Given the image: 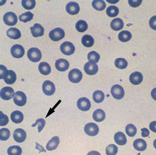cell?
<instances>
[{
  "mask_svg": "<svg viewBox=\"0 0 156 155\" xmlns=\"http://www.w3.org/2000/svg\"><path fill=\"white\" fill-rule=\"evenodd\" d=\"M141 0H136V1H134V0H129V4L132 7H138V6H139L141 4Z\"/></svg>",
  "mask_w": 156,
  "mask_h": 155,
  "instance_id": "cell-46",
  "label": "cell"
},
{
  "mask_svg": "<svg viewBox=\"0 0 156 155\" xmlns=\"http://www.w3.org/2000/svg\"><path fill=\"white\" fill-rule=\"evenodd\" d=\"M60 144V139L58 137L55 136L52 138L46 145V149L48 151L55 150Z\"/></svg>",
  "mask_w": 156,
  "mask_h": 155,
  "instance_id": "cell-21",
  "label": "cell"
},
{
  "mask_svg": "<svg viewBox=\"0 0 156 155\" xmlns=\"http://www.w3.org/2000/svg\"><path fill=\"white\" fill-rule=\"evenodd\" d=\"M105 95L104 93L100 90L95 91L93 94V100L95 103H101L105 100Z\"/></svg>",
  "mask_w": 156,
  "mask_h": 155,
  "instance_id": "cell-31",
  "label": "cell"
},
{
  "mask_svg": "<svg viewBox=\"0 0 156 155\" xmlns=\"http://www.w3.org/2000/svg\"><path fill=\"white\" fill-rule=\"evenodd\" d=\"M56 68L60 72H65L68 70L69 67V63L67 60L59 59L55 63Z\"/></svg>",
  "mask_w": 156,
  "mask_h": 155,
  "instance_id": "cell-17",
  "label": "cell"
},
{
  "mask_svg": "<svg viewBox=\"0 0 156 155\" xmlns=\"http://www.w3.org/2000/svg\"><path fill=\"white\" fill-rule=\"evenodd\" d=\"M123 22L120 18H115L112 21L110 26L115 31H119L123 28Z\"/></svg>",
  "mask_w": 156,
  "mask_h": 155,
  "instance_id": "cell-26",
  "label": "cell"
},
{
  "mask_svg": "<svg viewBox=\"0 0 156 155\" xmlns=\"http://www.w3.org/2000/svg\"><path fill=\"white\" fill-rule=\"evenodd\" d=\"M154 146L155 147V149H156V139L154 141Z\"/></svg>",
  "mask_w": 156,
  "mask_h": 155,
  "instance_id": "cell-53",
  "label": "cell"
},
{
  "mask_svg": "<svg viewBox=\"0 0 156 155\" xmlns=\"http://www.w3.org/2000/svg\"><path fill=\"white\" fill-rule=\"evenodd\" d=\"M3 21L7 26H13L17 22V17L14 12H6L3 16Z\"/></svg>",
  "mask_w": 156,
  "mask_h": 155,
  "instance_id": "cell-8",
  "label": "cell"
},
{
  "mask_svg": "<svg viewBox=\"0 0 156 155\" xmlns=\"http://www.w3.org/2000/svg\"><path fill=\"white\" fill-rule=\"evenodd\" d=\"M49 36L51 40L54 42L60 41L65 37V31L60 28H56L50 31Z\"/></svg>",
  "mask_w": 156,
  "mask_h": 155,
  "instance_id": "cell-2",
  "label": "cell"
},
{
  "mask_svg": "<svg viewBox=\"0 0 156 155\" xmlns=\"http://www.w3.org/2000/svg\"><path fill=\"white\" fill-rule=\"evenodd\" d=\"M14 139L18 143H22L27 139V133L21 128H17L14 132Z\"/></svg>",
  "mask_w": 156,
  "mask_h": 155,
  "instance_id": "cell-14",
  "label": "cell"
},
{
  "mask_svg": "<svg viewBox=\"0 0 156 155\" xmlns=\"http://www.w3.org/2000/svg\"><path fill=\"white\" fill-rule=\"evenodd\" d=\"M8 70L6 67L0 64V79H5L8 74Z\"/></svg>",
  "mask_w": 156,
  "mask_h": 155,
  "instance_id": "cell-44",
  "label": "cell"
},
{
  "mask_svg": "<svg viewBox=\"0 0 156 155\" xmlns=\"http://www.w3.org/2000/svg\"><path fill=\"white\" fill-rule=\"evenodd\" d=\"M76 28L77 31L80 32V33H83V32L86 31L88 29V24L86 21L83 20H80L77 21L76 24Z\"/></svg>",
  "mask_w": 156,
  "mask_h": 155,
  "instance_id": "cell-33",
  "label": "cell"
},
{
  "mask_svg": "<svg viewBox=\"0 0 156 155\" xmlns=\"http://www.w3.org/2000/svg\"><path fill=\"white\" fill-rule=\"evenodd\" d=\"M150 135V132L146 128H144L141 129V135L143 137H147Z\"/></svg>",
  "mask_w": 156,
  "mask_h": 155,
  "instance_id": "cell-47",
  "label": "cell"
},
{
  "mask_svg": "<svg viewBox=\"0 0 156 155\" xmlns=\"http://www.w3.org/2000/svg\"><path fill=\"white\" fill-rule=\"evenodd\" d=\"M60 50L63 54L70 56L74 53L75 47L73 43L70 42H64L61 45Z\"/></svg>",
  "mask_w": 156,
  "mask_h": 155,
  "instance_id": "cell-5",
  "label": "cell"
},
{
  "mask_svg": "<svg viewBox=\"0 0 156 155\" xmlns=\"http://www.w3.org/2000/svg\"><path fill=\"white\" fill-rule=\"evenodd\" d=\"M92 6L94 9L98 11H102L105 9L106 5L105 2L102 0H94L92 2Z\"/></svg>",
  "mask_w": 156,
  "mask_h": 155,
  "instance_id": "cell-30",
  "label": "cell"
},
{
  "mask_svg": "<svg viewBox=\"0 0 156 155\" xmlns=\"http://www.w3.org/2000/svg\"><path fill=\"white\" fill-rule=\"evenodd\" d=\"M6 35L11 39L17 40L21 36V31L16 28H11L6 31Z\"/></svg>",
  "mask_w": 156,
  "mask_h": 155,
  "instance_id": "cell-20",
  "label": "cell"
},
{
  "mask_svg": "<svg viewBox=\"0 0 156 155\" xmlns=\"http://www.w3.org/2000/svg\"><path fill=\"white\" fill-rule=\"evenodd\" d=\"M37 125H38V132H41L43 130V128H44V126L45 125V120L42 118L38 119H37L35 123L31 125V126L35 127Z\"/></svg>",
  "mask_w": 156,
  "mask_h": 155,
  "instance_id": "cell-42",
  "label": "cell"
},
{
  "mask_svg": "<svg viewBox=\"0 0 156 155\" xmlns=\"http://www.w3.org/2000/svg\"><path fill=\"white\" fill-rule=\"evenodd\" d=\"M133 146L136 150L138 151H144L147 149V144L145 140L138 139L134 141Z\"/></svg>",
  "mask_w": 156,
  "mask_h": 155,
  "instance_id": "cell-19",
  "label": "cell"
},
{
  "mask_svg": "<svg viewBox=\"0 0 156 155\" xmlns=\"http://www.w3.org/2000/svg\"><path fill=\"white\" fill-rule=\"evenodd\" d=\"M12 56L15 58H21L25 53L24 48L19 44H16L13 46L10 49Z\"/></svg>",
  "mask_w": 156,
  "mask_h": 155,
  "instance_id": "cell-10",
  "label": "cell"
},
{
  "mask_svg": "<svg viewBox=\"0 0 156 155\" xmlns=\"http://www.w3.org/2000/svg\"><path fill=\"white\" fill-rule=\"evenodd\" d=\"M36 149L39 150V151L40 152H42V151L45 152V150L44 149V147L42 146H41L40 144H38L37 143H36Z\"/></svg>",
  "mask_w": 156,
  "mask_h": 155,
  "instance_id": "cell-49",
  "label": "cell"
},
{
  "mask_svg": "<svg viewBox=\"0 0 156 155\" xmlns=\"http://www.w3.org/2000/svg\"><path fill=\"white\" fill-rule=\"evenodd\" d=\"M119 13V9L115 6H110L106 10V14L110 17H115L118 15Z\"/></svg>",
  "mask_w": 156,
  "mask_h": 155,
  "instance_id": "cell-35",
  "label": "cell"
},
{
  "mask_svg": "<svg viewBox=\"0 0 156 155\" xmlns=\"http://www.w3.org/2000/svg\"><path fill=\"white\" fill-rule=\"evenodd\" d=\"M84 131L89 136H95L99 132V126L94 122L87 123L84 128Z\"/></svg>",
  "mask_w": 156,
  "mask_h": 155,
  "instance_id": "cell-6",
  "label": "cell"
},
{
  "mask_svg": "<svg viewBox=\"0 0 156 155\" xmlns=\"http://www.w3.org/2000/svg\"><path fill=\"white\" fill-rule=\"evenodd\" d=\"M88 60L90 62L98 63L100 60V55L95 51H91L88 54Z\"/></svg>",
  "mask_w": 156,
  "mask_h": 155,
  "instance_id": "cell-38",
  "label": "cell"
},
{
  "mask_svg": "<svg viewBox=\"0 0 156 155\" xmlns=\"http://www.w3.org/2000/svg\"><path fill=\"white\" fill-rule=\"evenodd\" d=\"M10 118L12 122H14V123L19 124L23 122L24 119V115L21 111H16L11 114Z\"/></svg>",
  "mask_w": 156,
  "mask_h": 155,
  "instance_id": "cell-23",
  "label": "cell"
},
{
  "mask_svg": "<svg viewBox=\"0 0 156 155\" xmlns=\"http://www.w3.org/2000/svg\"><path fill=\"white\" fill-rule=\"evenodd\" d=\"M126 132L129 137H134L137 133V129L133 124H129L126 127Z\"/></svg>",
  "mask_w": 156,
  "mask_h": 155,
  "instance_id": "cell-39",
  "label": "cell"
},
{
  "mask_svg": "<svg viewBox=\"0 0 156 155\" xmlns=\"http://www.w3.org/2000/svg\"><path fill=\"white\" fill-rule=\"evenodd\" d=\"M132 35L129 31H122L119 35V39L122 42H129L131 39Z\"/></svg>",
  "mask_w": 156,
  "mask_h": 155,
  "instance_id": "cell-29",
  "label": "cell"
},
{
  "mask_svg": "<svg viewBox=\"0 0 156 155\" xmlns=\"http://www.w3.org/2000/svg\"><path fill=\"white\" fill-rule=\"evenodd\" d=\"M7 153L9 155H21L22 154V149L19 146H12L9 147Z\"/></svg>",
  "mask_w": 156,
  "mask_h": 155,
  "instance_id": "cell-34",
  "label": "cell"
},
{
  "mask_svg": "<svg viewBox=\"0 0 156 155\" xmlns=\"http://www.w3.org/2000/svg\"><path fill=\"white\" fill-rule=\"evenodd\" d=\"M77 106L82 111H88L91 107V103L87 98L82 97L77 100Z\"/></svg>",
  "mask_w": 156,
  "mask_h": 155,
  "instance_id": "cell-13",
  "label": "cell"
},
{
  "mask_svg": "<svg viewBox=\"0 0 156 155\" xmlns=\"http://www.w3.org/2000/svg\"><path fill=\"white\" fill-rule=\"evenodd\" d=\"M87 155H101V154L98 152V151H92L89 152Z\"/></svg>",
  "mask_w": 156,
  "mask_h": 155,
  "instance_id": "cell-51",
  "label": "cell"
},
{
  "mask_svg": "<svg viewBox=\"0 0 156 155\" xmlns=\"http://www.w3.org/2000/svg\"><path fill=\"white\" fill-rule=\"evenodd\" d=\"M118 153V147L115 144L108 145L106 149V155H116Z\"/></svg>",
  "mask_w": 156,
  "mask_h": 155,
  "instance_id": "cell-41",
  "label": "cell"
},
{
  "mask_svg": "<svg viewBox=\"0 0 156 155\" xmlns=\"http://www.w3.org/2000/svg\"><path fill=\"white\" fill-rule=\"evenodd\" d=\"M39 72L44 75H48L51 72V68L49 64L46 62H41L38 65Z\"/></svg>",
  "mask_w": 156,
  "mask_h": 155,
  "instance_id": "cell-24",
  "label": "cell"
},
{
  "mask_svg": "<svg viewBox=\"0 0 156 155\" xmlns=\"http://www.w3.org/2000/svg\"><path fill=\"white\" fill-rule=\"evenodd\" d=\"M10 136V132L8 128L0 129V140L5 141L8 140Z\"/></svg>",
  "mask_w": 156,
  "mask_h": 155,
  "instance_id": "cell-40",
  "label": "cell"
},
{
  "mask_svg": "<svg viewBox=\"0 0 156 155\" xmlns=\"http://www.w3.org/2000/svg\"><path fill=\"white\" fill-rule=\"evenodd\" d=\"M21 2L23 7L27 10L34 9L36 5L35 0H23Z\"/></svg>",
  "mask_w": 156,
  "mask_h": 155,
  "instance_id": "cell-36",
  "label": "cell"
},
{
  "mask_svg": "<svg viewBox=\"0 0 156 155\" xmlns=\"http://www.w3.org/2000/svg\"><path fill=\"white\" fill-rule=\"evenodd\" d=\"M144 77L139 72H135L131 74L129 77V81L134 85H138L143 81Z\"/></svg>",
  "mask_w": 156,
  "mask_h": 155,
  "instance_id": "cell-18",
  "label": "cell"
},
{
  "mask_svg": "<svg viewBox=\"0 0 156 155\" xmlns=\"http://www.w3.org/2000/svg\"><path fill=\"white\" fill-rule=\"evenodd\" d=\"M16 79H17V76L14 71L9 70L8 74L5 77L4 81H5V82L6 84H14L15 82L16 81Z\"/></svg>",
  "mask_w": 156,
  "mask_h": 155,
  "instance_id": "cell-28",
  "label": "cell"
},
{
  "mask_svg": "<svg viewBox=\"0 0 156 155\" xmlns=\"http://www.w3.org/2000/svg\"><path fill=\"white\" fill-rule=\"evenodd\" d=\"M149 128L152 132L156 133V121L151 122L150 125H149Z\"/></svg>",
  "mask_w": 156,
  "mask_h": 155,
  "instance_id": "cell-48",
  "label": "cell"
},
{
  "mask_svg": "<svg viewBox=\"0 0 156 155\" xmlns=\"http://www.w3.org/2000/svg\"><path fill=\"white\" fill-rule=\"evenodd\" d=\"M109 3H116L119 1H115V2H112V1H108Z\"/></svg>",
  "mask_w": 156,
  "mask_h": 155,
  "instance_id": "cell-54",
  "label": "cell"
},
{
  "mask_svg": "<svg viewBox=\"0 0 156 155\" xmlns=\"http://www.w3.org/2000/svg\"><path fill=\"white\" fill-rule=\"evenodd\" d=\"M111 93L113 97L116 100L122 99L125 95L124 89L119 84H115L112 86L111 89Z\"/></svg>",
  "mask_w": 156,
  "mask_h": 155,
  "instance_id": "cell-7",
  "label": "cell"
},
{
  "mask_svg": "<svg viewBox=\"0 0 156 155\" xmlns=\"http://www.w3.org/2000/svg\"><path fill=\"white\" fill-rule=\"evenodd\" d=\"M31 33L33 36L37 38L44 35V29L42 26L40 24L36 23L33 26L30 28Z\"/></svg>",
  "mask_w": 156,
  "mask_h": 155,
  "instance_id": "cell-15",
  "label": "cell"
},
{
  "mask_svg": "<svg viewBox=\"0 0 156 155\" xmlns=\"http://www.w3.org/2000/svg\"><path fill=\"white\" fill-rule=\"evenodd\" d=\"M69 79L73 83L80 82L83 78V74L79 69L74 68L69 73Z\"/></svg>",
  "mask_w": 156,
  "mask_h": 155,
  "instance_id": "cell-4",
  "label": "cell"
},
{
  "mask_svg": "<svg viewBox=\"0 0 156 155\" xmlns=\"http://www.w3.org/2000/svg\"><path fill=\"white\" fill-rule=\"evenodd\" d=\"M9 119L6 115L4 114L2 111H0V126H5L9 123Z\"/></svg>",
  "mask_w": 156,
  "mask_h": 155,
  "instance_id": "cell-43",
  "label": "cell"
},
{
  "mask_svg": "<svg viewBox=\"0 0 156 155\" xmlns=\"http://www.w3.org/2000/svg\"><path fill=\"white\" fill-rule=\"evenodd\" d=\"M114 140L115 143L120 146L126 145L127 143V138L126 137V135L121 132H119L115 133Z\"/></svg>",
  "mask_w": 156,
  "mask_h": 155,
  "instance_id": "cell-22",
  "label": "cell"
},
{
  "mask_svg": "<svg viewBox=\"0 0 156 155\" xmlns=\"http://www.w3.org/2000/svg\"><path fill=\"white\" fill-rule=\"evenodd\" d=\"M14 90L10 87H5L0 91V97L5 100H9L14 97Z\"/></svg>",
  "mask_w": 156,
  "mask_h": 155,
  "instance_id": "cell-11",
  "label": "cell"
},
{
  "mask_svg": "<svg viewBox=\"0 0 156 155\" xmlns=\"http://www.w3.org/2000/svg\"><path fill=\"white\" fill-rule=\"evenodd\" d=\"M34 14L30 12H25L24 14H22L20 16H19V20L23 22H27L28 21H31L34 19Z\"/></svg>",
  "mask_w": 156,
  "mask_h": 155,
  "instance_id": "cell-37",
  "label": "cell"
},
{
  "mask_svg": "<svg viewBox=\"0 0 156 155\" xmlns=\"http://www.w3.org/2000/svg\"><path fill=\"white\" fill-rule=\"evenodd\" d=\"M28 57L31 62H38L41 60L42 53L41 51L38 48L32 47L30 48L28 51Z\"/></svg>",
  "mask_w": 156,
  "mask_h": 155,
  "instance_id": "cell-1",
  "label": "cell"
},
{
  "mask_svg": "<svg viewBox=\"0 0 156 155\" xmlns=\"http://www.w3.org/2000/svg\"><path fill=\"white\" fill-rule=\"evenodd\" d=\"M14 102L15 104L19 107H23L25 105L27 102V96L23 91H17L14 95Z\"/></svg>",
  "mask_w": 156,
  "mask_h": 155,
  "instance_id": "cell-3",
  "label": "cell"
},
{
  "mask_svg": "<svg viewBox=\"0 0 156 155\" xmlns=\"http://www.w3.org/2000/svg\"><path fill=\"white\" fill-rule=\"evenodd\" d=\"M151 96L152 98L156 101V88H154L152 91H151Z\"/></svg>",
  "mask_w": 156,
  "mask_h": 155,
  "instance_id": "cell-50",
  "label": "cell"
},
{
  "mask_svg": "<svg viewBox=\"0 0 156 155\" xmlns=\"http://www.w3.org/2000/svg\"><path fill=\"white\" fill-rule=\"evenodd\" d=\"M84 72L89 75H94L98 72L99 68L97 64L93 62H87L84 67Z\"/></svg>",
  "mask_w": 156,
  "mask_h": 155,
  "instance_id": "cell-12",
  "label": "cell"
},
{
  "mask_svg": "<svg viewBox=\"0 0 156 155\" xmlns=\"http://www.w3.org/2000/svg\"><path fill=\"white\" fill-rule=\"evenodd\" d=\"M81 42L83 46L86 47H91L94 46V38L89 35H84L81 39Z\"/></svg>",
  "mask_w": 156,
  "mask_h": 155,
  "instance_id": "cell-27",
  "label": "cell"
},
{
  "mask_svg": "<svg viewBox=\"0 0 156 155\" xmlns=\"http://www.w3.org/2000/svg\"><path fill=\"white\" fill-rule=\"evenodd\" d=\"M115 65L117 68L125 69L128 65V63L124 58H117L115 60Z\"/></svg>",
  "mask_w": 156,
  "mask_h": 155,
  "instance_id": "cell-32",
  "label": "cell"
},
{
  "mask_svg": "<svg viewBox=\"0 0 156 155\" xmlns=\"http://www.w3.org/2000/svg\"><path fill=\"white\" fill-rule=\"evenodd\" d=\"M106 114L102 109H97L94 112L93 119L97 122H102L105 119Z\"/></svg>",
  "mask_w": 156,
  "mask_h": 155,
  "instance_id": "cell-25",
  "label": "cell"
},
{
  "mask_svg": "<svg viewBox=\"0 0 156 155\" xmlns=\"http://www.w3.org/2000/svg\"><path fill=\"white\" fill-rule=\"evenodd\" d=\"M80 5L77 3L71 2L67 3L66 6V11L70 15H76L80 12Z\"/></svg>",
  "mask_w": 156,
  "mask_h": 155,
  "instance_id": "cell-16",
  "label": "cell"
},
{
  "mask_svg": "<svg viewBox=\"0 0 156 155\" xmlns=\"http://www.w3.org/2000/svg\"><path fill=\"white\" fill-rule=\"evenodd\" d=\"M149 25L152 29L156 30V15L152 16L151 18L150 21H149Z\"/></svg>",
  "mask_w": 156,
  "mask_h": 155,
  "instance_id": "cell-45",
  "label": "cell"
},
{
  "mask_svg": "<svg viewBox=\"0 0 156 155\" xmlns=\"http://www.w3.org/2000/svg\"><path fill=\"white\" fill-rule=\"evenodd\" d=\"M6 0H3V1H0V6L4 5L6 3Z\"/></svg>",
  "mask_w": 156,
  "mask_h": 155,
  "instance_id": "cell-52",
  "label": "cell"
},
{
  "mask_svg": "<svg viewBox=\"0 0 156 155\" xmlns=\"http://www.w3.org/2000/svg\"><path fill=\"white\" fill-rule=\"evenodd\" d=\"M42 90L45 95L51 96L55 93L56 88L53 82L50 81H45L42 84Z\"/></svg>",
  "mask_w": 156,
  "mask_h": 155,
  "instance_id": "cell-9",
  "label": "cell"
}]
</instances>
